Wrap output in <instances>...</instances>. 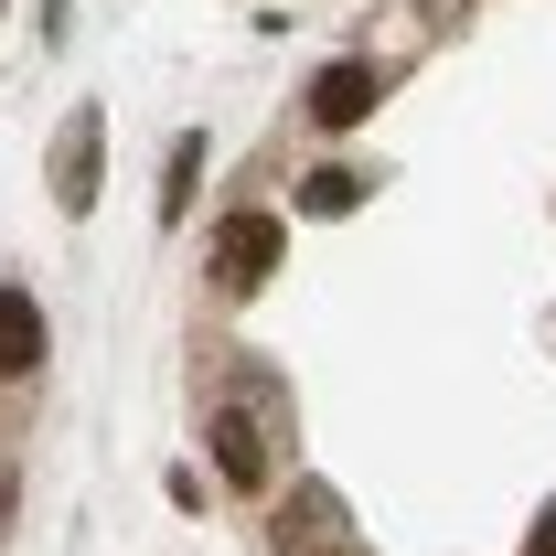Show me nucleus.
Segmentation results:
<instances>
[{
    "label": "nucleus",
    "instance_id": "obj_1",
    "mask_svg": "<svg viewBox=\"0 0 556 556\" xmlns=\"http://www.w3.org/2000/svg\"><path fill=\"white\" fill-rule=\"evenodd\" d=\"M278 257H289V214H225L214 225V278L225 289H257Z\"/></svg>",
    "mask_w": 556,
    "mask_h": 556
},
{
    "label": "nucleus",
    "instance_id": "obj_5",
    "mask_svg": "<svg viewBox=\"0 0 556 556\" xmlns=\"http://www.w3.org/2000/svg\"><path fill=\"white\" fill-rule=\"evenodd\" d=\"M54 204H65V214L97 204V108H86V118L65 129V150H54Z\"/></svg>",
    "mask_w": 556,
    "mask_h": 556
},
{
    "label": "nucleus",
    "instance_id": "obj_6",
    "mask_svg": "<svg viewBox=\"0 0 556 556\" xmlns=\"http://www.w3.org/2000/svg\"><path fill=\"white\" fill-rule=\"evenodd\" d=\"M353 204H364V172H353V161H321V172L300 182V214H353Z\"/></svg>",
    "mask_w": 556,
    "mask_h": 556
},
{
    "label": "nucleus",
    "instance_id": "obj_9",
    "mask_svg": "<svg viewBox=\"0 0 556 556\" xmlns=\"http://www.w3.org/2000/svg\"><path fill=\"white\" fill-rule=\"evenodd\" d=\"M321 556H353V546H321Z\"/></svg>",
    "mask_w": 556,
    "mask_h": 556
},
{
    "label": "nucleus",
    "instance_id": "obj_3",
    "mask_svg": "<svg viewBox=\"0 0 556 556\" xmlns=\"http://www.w3.org/2000/svg\"><path fill=\"white\" fill-rule=\"evenodd\" d=\"M375 97H386V75L364 65V54H343V65H321L311 75V129H364V118H375Z\"/></svg>",
    "mask_w": 556,
    "mask_h": 556
},
{
    "label": "nucleus",
    "instance_id": "obj_8",
    "mask_svg": "<svg viewBox=\"0 0 556 556\" xmlns=\"http://www.w3.org/2000/svg\"><path fill=\"white\" fill-rule=\"evenodd\" d=\"M525 556H556V503L535 514V535H525Z\"/></svg>",
    "mask_w": 556,
    "mask_h": 556
},
{
    "label": "nucleus",
    "instance_id": "obj_7",
    "mask_svg": "<svg viewBox=\"0 0 556 556\" xmlns=\"http://www.w3.org/2000/svg\"><path fill=\"white\" fill-rule=\"evenodd\" d=\"M193 182H204V139L182 129V139H172V172H161V225H182V204H193Z\"/></svg>",
    "mask_w": 556,
    "mask_h": 556
},
{
    "label": "nucleus",
    "instance_id": "obj_2",
    "mask_svg": "<svg viewBox=\"0 0 556 556\" xmlns=\"http://www.w3.org/2000/svg\"><path fill=\"white\" fill-rule=\"evenodd\" d=\"M204 439H214V471H225L236 492H268L278 450H268V417H257V407H236V396H225V407L204 417Z\"/></svg>",
    "mask_w": 556,
    "mask_h": 556
},
{
    "label": "nucleus",
    "instance_id": "obj_4",
    "mask_svg": "<svg viewBox=\"0 0 556 556\" xmlns=\"http://www.w3.org/2000/svg\"><path fill=\"white\" fill-rule=\"evenodd\" d=\"M43 300L33 289H0V386H22V375H43Z\"/></svg>",
    "mask_w": 556,
    "mask_h": 556
}]
</instances>
